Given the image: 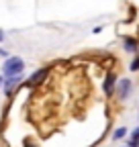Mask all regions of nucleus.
<instances>
[{
	"mask_svg": "<svg viewBox=\"0 0 139 147\" xmlns=\"http://www.w3.org/2000/svg\"><path fill=\"white\" fill-rule=\"evenodd\" d=\"M23 59L21 57H8L6 61H4V76H10V78H14V76H19V74L23 71Z\"/></svg>",
	"mask_w": 139,
	"mask_h": 147,
	"instance_id": "f257e3e1",
	"label": "nucleus"
},
{
	"mask_svg": "<svg viewBox=\"0 0 139 147\" xmlns=\"http://www.w3.org/2000/svg\"><path fill=\"white\" fill-rule=\"evenodd\" d=\"M47 74H49L47 67H43V69H39V71H35L33 76L29 78V84H39V82H43V80L47 78Z\"/></svg>",
	"mask_w": 139,
	"mask_h": 147,
	"instance_id": "f03ea898",
	"label": "nucleus"
},
{
	"mask_svg": "<svg viewBox=\"0 0 139 147\" xmlns=\"http://www.w3.org/2000/svg\"><path fill=\"white\" fill-rule=\"evenodd\" d=\"M113 88H115V74H109L107 80H104V94L111 96L113 94Z\"/></svg>",
	"mask_w": 139,
	"mask_h": 147,
	"instance_id": "7ed1b4c3",
	"label": "nucleus"
},
{
	"mask_svg": "<svg viewBox=\"0 0 139 147\" xmlns=\"http://www.w3.org/2000/svg\"><path fill=\"white\" fill-rule=\"evenodd\" d=\"M125 51H137L135 39H125Z\"/></svg>",
	"mask_w": 139,
	"mask_h": 147,
	"instance_id": "20e7f679",
	"label": "nucleus"
},
{
	"mask_svg": "<svg viewBox=\"0 0 139 147\" xmlns=\"http://www.w3.org/2000/svg\"><path fill=\"white\" fill-rule=\"evenodd\" d=\"M139 145V129L133 133V137H131V141H129V147H137Z\"/></svg>",
	"mask_w": 139,
	"mask_h": 147,
	"instance_id": "39448f33",
	"label": "nucleus"
},
{
	"mask_svg": "<svg viewBox=\"0 0 139 147\" xmlns=\"http://www.w3.org/2000/svg\"><path fill=\"white\" fill-rule=\"evenodd\" d=\"M16 84H19V80H16V76H14V78H10V80L6 82V86H4V88H6V92H10V90H12V88H14Z\"/></svg>",
	"mask_w": 139,
	"mask_h": 147,
	"instance_id": "423d86ee",
	"label": "nucleus"
},
{
	"mask_svg": "<svg viewBox=\"0 0 139 147\" xmlns=\"http://www.w3.org/2000/svg\"><path fill=\"white\" fill-rule=\"evenodd\" d=\"M127 90H129V80H123L121 82V96H125Z\"/></svg>",
	"mask_w": 139,
	"mask_h": 147,
	"instance_id": "0eeeda50",
	"label": "nucleus"
},
{
	"mask_svg": "<svg viewBox=\"0 0 139 147\" xmlns=\"http://www.w3.org/2000/svg\"><path fill=\"white\" fill-rule=\"evenodd\" d=\"M113 137H115V139H123V137H125V129H119V131H115Z\"/></svg>",
	"mask_w": 139,
	"mask_h": 147,
	"instance_id": "6e6552de",
	"label": "nucleus"
},
{
	"mask_svg": "<svg viewBox=\"0 0 139 147\" xmlns=\"http://www.w3.org/2000/svg\"><path fill=\"white\" fill-rule=\"evenodd\" d=\"M131 69H133V71H135V69H139V55H137V57L131 61Z\"/></svg>",
	"mask_w": 139,
	"mask_h": 147,
	"instance_id": "1a4fd4ad",
	"label": "nucleus"
},
{
	"mask_svg": "<svg viewBox=\"0 0 139 147\" xmlns=\"http://www.w3.org/2000/svg\"><path fill=\"white\" fill-rule=\"evenodd\" d=\"M2 39H4V35H2V31H0V41H2Z\"/></svg>",
	"mask_w": 139,
	"mask_h": 147,
	"instance_id": "9d476101",
	"label": "nucleus"
},
{
	"mask_svg": "<svg viewBox=\"0 0 139 147\" xmlns=\"http://www.w3.org/2000/svg\"><path fill=\"white\" fill-rule=\"evenodd\" d=\"M0 86H2V78H0Z\"/></svg>",
	"mask_w": 139,
	"mask_h": 147,
	"instance_id": "9b49d317",
	"label": "nucleus"
}]
</instances>
